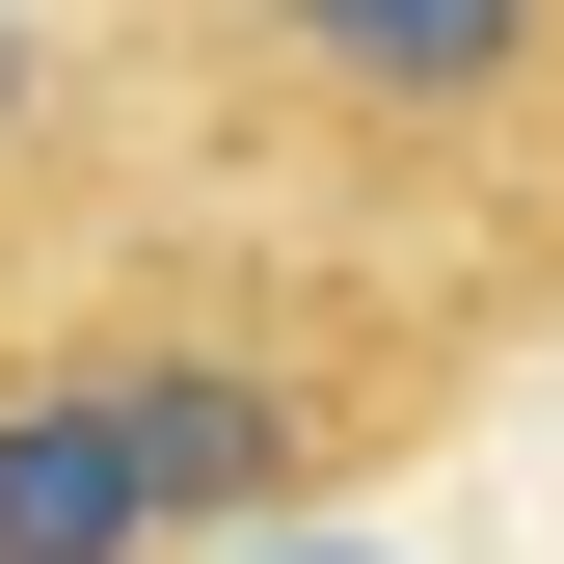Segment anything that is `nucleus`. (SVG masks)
<instances>
[{
	"instance_id": "nucleus-1",
	"label": "nucleus",
	"mask_w": 564,
	"mask_h": 564,
	"mask_svg": "<svg viewBox=\"0 0 564 564\" xmlns=\"http://www.w3.org/2000/svg\"><path fill=\"white\" fill-rule=\"evenodd\" d=\"M216 54L403 216H564V0H216Z\"/></svg>"
},
{
	"instance_id": "nucleus-2",
	"label": "nucleus",
	"mask_w": 564,
	"mask_h": 564,
	"mask_svg": "<svg viewBox=\"0 0 564 564\" xmlns=\"http://www.w3.org/2000/svg\"><path fill=\"white\" fill-rule=\"evenodd\" d=\"M0 564H188V484H162V431H134L108 323L0 377Z\"/></svg>"
}]
</instances>
